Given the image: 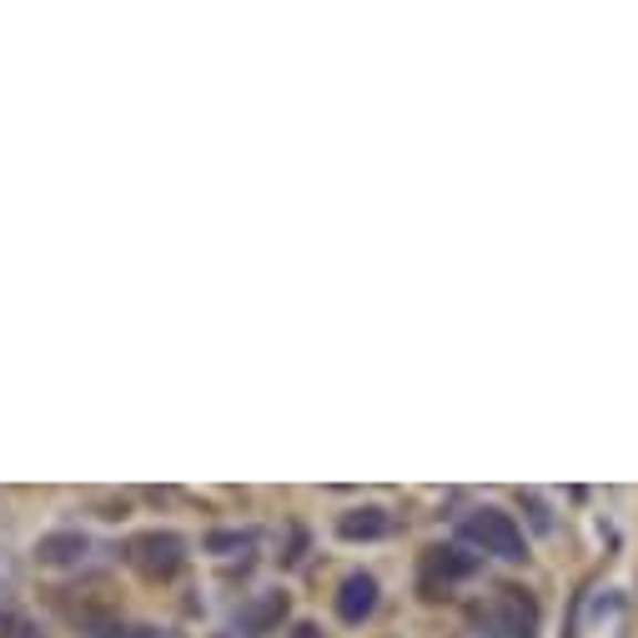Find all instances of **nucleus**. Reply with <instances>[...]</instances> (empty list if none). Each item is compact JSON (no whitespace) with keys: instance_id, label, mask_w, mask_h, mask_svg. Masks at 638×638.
Returning a JSON list of instances; mask_svg holds the SVG:
<instances>
[{"instance_id":"1","label":"nucleus","mask_w":638,"mask_h":638,"mask_svg":"<svg viewBox=\"0 0 638 638\" xmlns=\"http://www.w3.org/2000/svg\"><path fill=\"white\" fill-rule=\"evenodd\" d=\"M457 533H463L473 548L493 553V558H503V563H523V558H528L523 528L513 523V513H503V508H473L463 523H457Z\"/></svg>"},{"instance_id":"2","label":"nucleus","mask_w":638,"mask_h":638,"mask_svg":"<svg viewBox=\"0 0 638 638\" xmlns=\"http://www.w3.org/2000/svg\"><path fill=\"white\" fill-rule=\"evenodd\" d=\"M126 563L136 568L141 578H152V584H162V578H176L186 563V538L172 528H152V533H136V538H126Z\"/></svg>"},{"instance_id":"3","label":"nucleus","mask_w":638,"mask_h":638,"mask_svg":"<svg viewBox=\"0 0 638 638\" xmlns=\"http://www.w3.org/2000/svg\"><path fill=\"white\" fill-rule=\"evenodd\" d=\"M487 624L503 638H538V604L528 594H518V588H503L493 598V608H487Z\"/></svg>"},{"instance_id":"4","label":"nucleus","mask_w":638,"mask_h":638,"mask_svg":"<svg viewBox=\"0 0 638 638\" xmlns=\"http://www.w3.org/2000/svg\"><path fill=\"white\" fill-rule=\"evenodd\" d=\"M281 618H287V594H281V588H267V594H257L251 604H241L237 634L261 638V634H271V628H277Z\"/></svg>"},{"instance_id":"5","label":"nucleus","mask_w":638,"mask_h":638,"mask_svg":"<svg viewBox=\"0 0 638 638\" xmlns=\"http://www.w3.org/2000/svg\"><path fill=\"white\" fill-rule=\"evenodd\" d=\"M372 608H378V578L372 574L342 578V588H337V618H342V624H362Z\"/></svg>"},{"instance_id":"6","label":"nucleus","mask_w":638,"mask_h":638,"mask_svg":"<svg viewBox=\"0 0 638 638\" xmlns=\"http://www.w3.org/2000/svg\"><path fill=\"white\" fill-rule=\"evenodd\" d=\"M483 563L473 558V553H463V548H433L428 558H422V584L433 588L438 578H443V588L453 584V578H473Z\"/></svg>"},{"instance_id":"7","label":"nucleus","mask_w":638,"mask_h":638,"mask_svg":"<svg viewBox=\"0 0 638 638\" xmlns=\"http://www.w3.org/2000/svg\"><path fill=\"white\" fill-rule=\"evenodd\" d=\"M388 533H392V513L378 508V503L337 518V538H347V543H372V538H388Z\"/></svg>"},{"instance_id":"8","label":"nucleus","mask_w":638,"mask_h":638,"mask_svg":"<svg viewBox=\"0 0 638 638\" xmlns=\"http://www.w3.org/2000/svg\"><path fill=\"white\" fill-rule=\"evenodd\" d=\"M86 548H91L86 533L61 528V533H45V538L35 543V558L51 563V568H65V563H81V558H86Z\"/></svg>"},{"instance_id":"9","label":"nucleus","mask_w":638,"mask_h":638,"mask_svg":"<svg viewBox=\"0 0 638 638\" xmlns=\"http://www.w3.org/2000/svg\"><path fill=\"white\" fill-rule=\"evenodd\" d=\"M251 543H257V533H247V528L206 533V553H241V548H251Z\"/></svg>"},{"instance_id":"10","label":"nucleus","mask_w":638,"mask_h":638,"mask_svg":"<svg viewBox=\"0 0 638 638\" xmlns=\"http://www.w3.org/2000/svg\"><path fill=\"white\" fill-rule=\"evenodd\" d=\"M523 508H528L533 528H538V533H553V513H548V503H543L538 493H523Z\"/></svg>"},{"instance_id":"11","label":"nucleus","mask_w":638,"mask_h":638,"mask_svg":"<svg viewBox=\"0 0 638 638\" xmlns=\"http://www.w3.org/2000/svg\"><path fill=\"white\" fill-rule=\"evenodd\" d=\"M91 638H156V628H146V624H111V628H96Z\"/></svg>"},{"instance_id":"12","label":"nucleus","mask_w":638,"mask_h":638,"mask_svg":"<svg viewBox=\"0 0 638 638\" xmlns=\"http://www.w3.org/2000/svg\"><path fill=\"white\" fill-rule=\"evenodd\" d=\"M292 638H322V628H317V624H297Z\"/></svg>"}]
</instances>
